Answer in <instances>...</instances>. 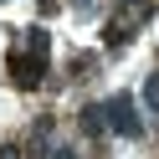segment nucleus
Wrapping results in <instances>:
<instances>
[{
    "mask_svg": "<svg viewBox=\"0 0 159 159\" xmlns=\"http://www.w3.org/2000/svg\"><path fill=\"white\" fill-rule=\"evenodd\" d=\"M144 113H149V118H159V72H149V77H144Z\"/></svg>",
    "mask_w": 159,
    "mask_h": 159,
    "instance_id": "obj_7",
    "label": "nucleus"
},
{
    "mask_svg": "<svg viewBox=\"0 0 159 159\" xmlns=\"http://www.w3.org/2000/svg\"><path fill=\"white\" fill-rule=\"evenodd\" d=\"M11 82L21 87V93H31V87H41V77H46V57H31V52H11Z\"/></svg>",
    "mask_w": 159,
    "mask_h": 159,
    "instance_id": "obj_3",
    "label": "nucleus"
},
{
    "mask_svg": "<svg viewBox=\"0 0 159 159\" xmlns=\"http://www.w3.org/2000/svg\"><path fill=\"white\" fill-rule=\"evenodd\" d=\"M72 11L77 16H98V0H72Z\"/></svg>",
    "mask_w": 159,
    "mask_h": 159,
    "instance_id": "obj_9",
    "label": "nucleus"
},
{
    "mask_svg": "<svg viewBox=\"0 0 159 159\" xmlns=\"http://www.w3.org/2000/svg\"><path fill=\"white\" fill-rule=\"evenodd\" d=\"M149 16H154V5H149V0H123V5L108 16V26H103V31H108V46H113V52H118V46H128L134 26L149 21Z\"/></svg>",
    "mask_w": 159,
    "mask_h": 159,
    "instance_id": "obj_2",
    "label": "nucleus"
},
{
    "mask_svg": "<svg viewBox=\"0 0 159 159\" xmlns=\"http://www.w3.org/2000/svg\"><path fill=\"white\" fill-rule=\"evenodd\" d=\"M82 134H93V139L108 134V113H103V103H87V108H82Z\"/></svg>",
    "mask_w": 159,
    "mask_h": 159,
    "instance_id": "obj_6",
    "label": "nucleus"
},
{
    "mask_svg": "<svg viewBox=\"0 0 159 159\" xmlns=\"http://www.w3.org/2000/svg\"><path fill=\"white\" fill-rule=\"evenodd\" d=\"M46 159H77V149H72V144H52V149H46Z\"/></svg>",
    "mask_w": 159,
    "mask_h": 159,
    "instance_id": "obj_8",
    "label": "nucleus"
},
{
    "mask_svg": "<svg viewBox=\"0 0 159 159\" xmlns=\"http://www.w3.org/2000/svg\"><path fill=\"white\" fill-rule=\"evenodd\" d=\"M26 41H21V52H31V57H52V31H46V26L41 21H36V26H26Z\"/></svg>",
    "mask_w": 159,
    "mask_h": 159,
    "instance_id": "obj_5",
    "label": "nucleus"
},
{
    "mask_svg": "<svg viewBox=\"0 0 159 159\" xmlns=\"http://www.w3.org/2000/svg\"><path fill=\"white\" fill-rule=\"evenodd\" d=\"M21 154H26L21 144H0V159H21Z\"/></svg>",
    "mask_w": 159,
    "mask_h": 159,
    "instance_id": "obj_10",
    "label": "nucleus"
},
{
    "mask_svg": "<svg viewBox=\"0 0 159 159\" xmlns=\"http://www.w3.org/2000/svg\"><path fill=\"white\" fill-rule=\"evenodd\" d=\"M103 113H108V134H118V139H144L149 134V123H144V113H139V103L128 93H113L103 103Z\"/></svg>",
    "mask_w": 159,
    "mask_h": 159,
    "instance_id": "obj_1",
    "label": "nucleus"
},
{
    "mask_svg": "<svg viewBox=\"0 0 159 159\" xmlns=\"http://www.w3.org/2000/svg\"><path fill=\"white\" fill-rule=\"evenodd\" d=\"M52 134H57V118H52V113H41V118H36V123H31V139H26V149H31L36 159H46V149L57 144Z\"/></svg>",
    "mask_w": 159,
    "mask_h": 159,
    "instance_id": "obj_4",
    "label": "nucleus"
}]
</instances>
